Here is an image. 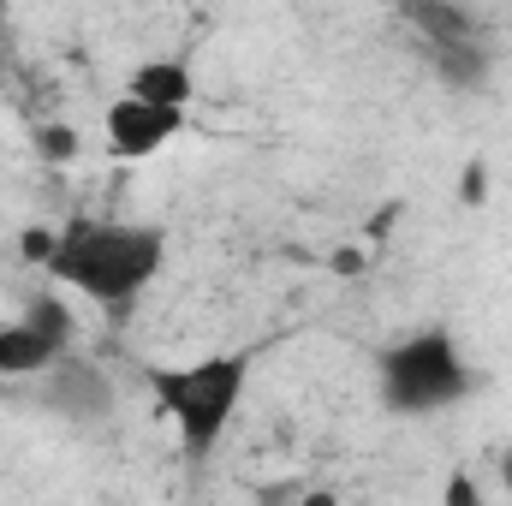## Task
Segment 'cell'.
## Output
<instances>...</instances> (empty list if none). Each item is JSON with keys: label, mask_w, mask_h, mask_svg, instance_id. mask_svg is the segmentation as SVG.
<instances>
[{"label": "cell", "mask_w": 512, "mask_h": 506, "mask_svg": "<svg viewBox=\"0 0 512 506\" xmlns=\"http://www.w3.org/2000/svg\"><path fill=\"white\" fill-rule=\"evenodd\" d=\"M42 268L54 286L78 292L102 310H126L167 268V233L143 227V221H72L54 233Z\"/></svg>", "instance_id": "6da1fadb"}, {"label": "cell", "mask_w": 512, "mask_h": 506, "mask_svg": "<svg viewBox=\"0 0 512 506\" xmlns=\"http://www.w3.org/2000/svg\"><path fill=\"white\" fill-rule=\"evenodd\" d=\"M251 370H256L251 352H209V358L149 370V393H155L161 417L179 429L185 459H209L227 441V429H233V417L251 393Z\"/></svg>", "instance_id": "7a4b0ae2"}, {"label": "cell", "mask_w": 512, "mask_h": 506, "mask_svg": "<svg viewBox=\"0 0 512 506\" xmlns=\"http://www.w3.org/2000/svg\"><path fill=\"white\" fill-rule=\"evenodd\" d=\"M376 381H382L387 411H399V417H435V411H453L459 399L477 393V364L465 358V346L447 328H417V334L382 346Z\"/></svg>", "instance_id": "3957f363"}, {"label": "cell", "mask_w": 512, "mask_h": 506, "mask_svg": "<svg viewBox=\"0 0 512 506\" xmlns=\"http://www.w3.org/2000/svg\"><path fill=\"white\" fill-rule=\"evenodd\" d=\"M72 346V310L60 292H42L18 322H0V376H42Z\"/></svg>", "instance_id": "277c9868"}, {"label": "cell", "mask_w": 512, "mask_h": 506, "mask_svg": "<svg viewBox=\"0 0 512 506\" xmlns=\"http://www.w3.org/2000/svg\"><path fill=\"white\" fill-rule=\"evenodd\" d=\"M191 120V108H167V102H143V96H120V102H108V114H102V137H108V155L114 161H149V155H161L179 131Z\"/></svg>", "instance_id": "5b68a950"}, {"label": "cell", "mask_w": 512, "mask_h": 506, "mask_svg": "<svg viewBox=\"0 0 512 506\" xmlns=\"http://www.w3.org/2000/svg\"><path fill=\"white\" fill-rule=\"evenodd\" d=\"M131 96H143V102H167V108H191V96H197V72L185 66V60H137L126 78Z\"/></svg>", "instance_id": "8992f818"}, {"label": "cell", "mask_w": 512, "mask_h": 506, "mask_svg": "<svg viewBox=\"0 0 512 506\" xmlns=\"http://www.w3.org/2000/svg\"><path fill=\"white\" fill-rule=\"evenodd\" d=\"M36 143H42V155H48V161H72V155H78V131H72V126H48Z\"/></svg>", "instance_id": "52a82bcc"}, {"label": "cell", "mask_w": 512, "mask_h": 506, "mask_svg": "<svg viewBox=\"0 0 512 506\" xmlns=\"http://www.w3.org/2000/svg\"><path fill=\"white\" fill-rule=\"evenodd\" d=\"M328 274H340V280H346V274H364V251H358V245H340V251L328 256Z\"/></svg>", "instance_id": "ba28073f"}, {"label": "cell", "mask_w": 512, "mask_h": 506, "mask_svg": "<svg viewBox=\"0 0 512 506\" xmlns=\"http://www.w3.org/2000/svg\"><path fill=\"white\" fill-rule=\"evenodd\" d=\"M483 185H489V179H483V161H471V167H465V203H483Z\"/></svg>", "instance_id": "9c48e42d"}, {"label": "cell", "mask_w": 512, "mask_h": 506, "mask_svg": "<svg viewBox=\"0 0 512 506\" xmlns=\"http://www.w3.org/2000/svg\"><path fill=\"white\" fill-rule=\"evenodd\" d=\"M447 501H477V489H471L465 477H453V483H447Z\"/></svg>", "instance_id": "30bf717a"}]
</instances>
